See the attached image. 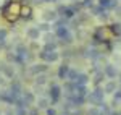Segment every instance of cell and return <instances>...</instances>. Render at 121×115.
Instances as JSON below:
<instances>
[{
	"label": "cell",
	"mask_w": 121,
	"mask_h": 115,
	"mask_svg": "<svg viewBox=\"0 0 121 115\" xmlns=\"http://www.w3.org/2000/svg\"><path fill=\"white\" fill-rule=\"evenodd\" d=\"M82 7L84 8H92L94 7V0H82Z\"/></svg>",
	"instance_id": "cell-32"
},
{
	"label": "cell",
	"mask_w": 121,
	"mask_h": 115,
	"mask_svg": "<svg viewBox=\"0 0 121 115\" xmlns=\"http://www.w3.org/2000/svg\"><path fill=\"white\" fill-rule=\"evenodd\" d=\"M0 83H3V79H2V76H0Z\"/></svg>",
	"instance_id": "cell-39"
},
{
	"label": "cell",
	"mask_w": 121,
	"mask_h": 115,
	"mask_svg": "<svg viewBox=\"0 0 121 115\" xmlns=\"http://www.w3.org/2000/svg\"><path fill=\"white\" fill-rule=\"evenodd\" d=\"M60 115H69V114H68V112H63V114H60Z\"/></svg>",
	"instance_id": "cell-38"
},
{
	"label": "cell",
	"mask_w": 121,
	"mask_h": 115,
	"mask_svg": "<svg viewBox=\"0 0 121 115\" xmlns=\"http://www.w3.org/2000/svg\"><path fill=\"white\" fill-rule=\"evenodd\" d=\"M10 92H11V96L15 97V99H18L19 96H21V84H19L18 81H15V83H11L10 84Z\"/></svg>",
	"instance_id": "cell-14"
},
{
	"label": "cell",
	"mask_w": 121,
	"mask_h": 115,
	"mask_svg": "<svg viewBox=\"0 0 121 115\" xmlns=\"http://www.w3.org/2000/svg\"><path fill=\"white\" fill-rule=\"evenodd\" d=\"M103 91H105V94H112L116 91V81L115 79H110L105 86H103Z\"/></svg>",
	"instance_id": "cell-19"
},
{
	"label": "cell",
	"mask_w": 121,
	"mask_h": 115,
	"mask_svg": "<svg viewBox=\"0 0 121 115\" xmlns=\"http://www.w3.org/2000/svg\"><path fill=\"white\" fill-rule=\"evenodd\" d=\"M105 73L103 71H97L95 75H94V78H92V81H94V86H100L103 83V79H105Z\"/></svg>",
	"instance_id": "cell-20"
},
{
	"label": "cell",
	"mask_w": 121,
	"mask_h": 115,
	"mask_svg": "<svg viewBox=\"0 0 121 115\" xmlns=\"http://www.w3.org/2000/svg\"><path fill=\"white\" fill-rule=\"evenodd\" d=\"M36 104H37V109L39 110H45V109H48V106H50V99H47V97H39V99H36Z\"/></svg>",
	"instance_id": "cell-17"
},
{
	"label": "cell",
	"mask_w": 121,
	"mask_h": 115,
	"mask_svg": "<svg viewBox=\"0 0 121 115\" xmlns=\"http://www.w3.org/2000/svg\"><path fill=\"white\" fill-rule=\"evenodd\" d=\"M19 16H21L23 19H31V18H32V11H31V8H29V7H26V8H21Z\"/></svg>",
	"instance_id": "cell-24"
},
{
	"label": "cell",
	"mask_w": 121,
	"mask_h": 115,
	"mask_svg": "<svg viewBox=\"0 0 121 115\" xmlns=\"http://www.w3.org/2000/svg\"><path fill=\"white\" fill-rule=\"evenodd\" d=\"M74 89H76V84L73 83V81H69V79H68V81L65 83V86H63L61 91H65L66 96H69V94H74Z\"/></svg>",
	"instance_id": "cell-18"
},
{
	"label": "cell",
	"mask_w": 121,
	"mask_h": 115,
	"mask_svg": "<svg viewBox=\"0 0 121 115\" xmlns=\"http://www.w3.org/2000/svg\"><path fill=\"white\" fill-rule=\"evenodd\" d=\"M0 11H2V15H3L7 19L13 21L15 18H18V16H19V13H21V5H19L18 2L7 0V2L0 7Z\"/></svg>",
	"instance_id": "cell-1"
},
{
	"label": "cell",
	"mask_w": 121,
	"mask_h": 115,
	"mask_svg": "<svg viewBox=\"0 0 121 115\" xmlns=\"http://www.w3.org/2000/svg\"><path fill=\"white\" fill-rule=\"evenodd\" d=\"M92 41H94V44H100V42H105V41H107V36H105V29H103V28L95 29V31H94V34H92Z\"/></svg>",
	"instance_id": "cell-8"
},
{
	"label": "cell",
	"mask_w": 121,
	"mask_h": 115,
	"mask_svg": "<svg viewBox=\"0 0 121 115\" xmlns=\"http://www.w3.org/2000/svg\"><path fill=\"white\" fill-rule=\"evenodd\" d=\"M110 31H112L113 34H116V36H121V23H115L110 26Z\"/></svg>",
	"instance_id": "cell-27"
},
{
	"label": "cell",
	"mask_w": 121,
	"mask_h": 115,
	"mask_svg": "<svg viewBox=\"0 0 121 115\" xmlns=\"http://www.w3.org/2000/svg\"><path fill=\"white\" fill-rule=\"evenodd\" d=\"M56 13H58L60 16L66 18V19H73L76 16V11L73 10L71 5H58V7H56Z\"/></svg>",
	"instance_id": "cell-4"
},
{
	"label": "cell",
	"mask_w": 121,
	"mask_h": 115,
	"mask_svg": "<svg viewBox=\"0 0 121 115\" xmlns=\"http://www.w3.org/2000/svg\"><path fill=\"white\" fill-rule=\"evenodd\" d=\"M39 58L42 60V62H45V63H53L56 62L58 58H60V54L56 52V50H40L39 52Z\"/></svg>",
	"instance_id": "cell-3"
},
{
	"label": "cell",
	"mask_w": 121,
	"mask_h": 115,
	"mask_svg": "<svg viewBox=\"0 0 121 115\" xmlns=\"http://www.w3.org/2000/svg\"><path fill=\"white\" fill-rule=\"evenodd\" d=\"M69 65L68 63H61L60 65V68H58V71H56V75H58V78L60 79H66V76H68V71H69Z\"/></svg>",
	"instance_id": "cell-15"
},
{
	"label": "cell",
	"mask_w": 121,
	"mask_h": 115,
	"mask_svg": "<svg viewBox=\"0 0 121 115\" xmlns=\"http://www.w3.org/2000/svg\"><path fill=\"white\" fill-rule=\"evenodd\" d=\"M120 2H121V0H120Z\"/></svg>",
	"instance_id": "cell-41"
},
{
	"label": "cell",
	"mask_w": 121,
	"mask_h": 115,
	"mask_svg": "<svg viewBox=\"0 0 121 115\" xmlns=\"http://www.w3.org/2000/svg\"><path fill=\"white\" fill-rule=\"evenodd\" d=\"M73 41H74V37H73V34L69 32L68 36H65V37L60 39V42H58V44H61V46H71V44H73Z\"/></svg>",
	"instance_id": "cell-23"
},
{
	"label": "cell",
	"mask_w": 121,
	"mask_h": 115,
	"mask_svg": "<svg viewBox=\"0 0 121 115\" xmlns=\"http://www.w3.org/2000/svg\"><path fill=\"white\" fill-rule=\"evenodd\" d=\"M48 97H50L52 104H56L60 101V97H61V87L58 86V84H55V83H52L50 89H48Z\"/></svg>",
	"instance_id": "cell-5"
},
{
	"label": "cell",
	"mask_w": 121,
	"mask_h": 115,
	"mask_svg": "<svg viewBox=\"0 0 121 115\" xmlns=\"http://www.w3.org/2000/svg\"><path fill=\"white\" fill-rule=\"evenodd\" d=\"M78 70L76 68H69V71H68V76H66V79H69V81H73L74 83V79H76V76H78Z\"/></svg>",
	"instance_id": "cell-28"
},
{
	"label": "cell",
	"mask_w": 121,
	"mask_h": 115,
	"mask_svg": "<svg viewBox=\"0 0 121 115\" xmlns=\"http://www.w3.org/2000/svg\"><path fill=\"white\" fill-rule=\"evenodd\" d=\"M118 76H120V81H121V73H120V75H118Z\"/></svg>",
	"instance_id": "cell-40"
},
{
	"label": "cell",
	"mask_w": 121,
	"mask_h": 115,
	"mask_svg": "<svg viewBox=\"0 0 121 115\" xmlns=\"http://www.w3.org/2000/svg\"><path fill=\"white\" fill-rule=\"evenodd\" d=\"M21 99L24 101V106H32L36 102V96L31 91H23L21 92Z\"/></svg>",
	"instance_id": "cell-12"
},
{
	"label": "cell",
	"mask_w": 121,
	"mask_h": 115,
	"mask_svg": "<svg viewBox=\"0 0 121 115\" xmlns=\"http://www.w3.org/2000/svg\"><path fill=\"white\" fill-rule=\"evenodd\" d=\"M36 86H44L47 83V75L45 73H40V75H36Z\"/></svg>",
	"instance_id": "cell-22"
},
{
	"label": "cell",
	"mask_w": 121,
	"mask_h": 115,
	"mask_svg": "<svg viewBox=\"0 0 121 115\" xmlns=\"http://www.w3.org/2000/svg\"><path fill=\"white\" fill-rule=\"evenodd\" d=\"M69 115H82L81 112H74V114H69Z\"/></svg>",
	"instance_id": "cell-37"
},
{
	"label": "cell",
	"mask_w": 121,
	"mask_h": 115,
	"mask_svg": "<svg viewBox=\"0 0 121 115\" xmlns=\"http://www.w3.org/2000/svg\"><path fill=\"white\" fill-rule=\"evenodd\" d=\"M16 115H28L26 107H16Z\"/></svg>",
	"instance_id": "cell-33"
},
{
	"label": "cell",
	"mask_w": 121,
	"mask_h": 115,
	"mask_svg": "<svg viewBox=\"0 0 121 115\" xmlns=\"http://www.w3.org/2000/svg\"><path fill=\"white\" fill-rule=\"evenodd\" d=\"M28 115H40V110H39L37 107H32V109L28 112Z\"/></svg>",
	"instance_id": "cell-34"
},
{
	"label": "cell",
	"mask_w": 121,
	"mask_h": 115,
	"mask_svg": "<svg viewBox=\"0 0 121 115\" xmlns=\"http://www.w3.org/2000/svg\"><path fill=\"white\" fill-rule=\"evenodd\" d=\"M48 71V63H36L29 68V73L31 75H40V73H47Z\"/></svg>",
	"instance_id": "cell-6"
},
{
	"label": "cell",
	"mask_w": 121,
	"mask_h": 115,
	"mask_svg": "<svg viewBox=\"0 0 121 115\" xmlns=\"http://www.w3.org/2000/svg\"><path fill=\"white\" fill-rule=\"evenodd\" d=\"M42 18H44V21H48V23H55L56 19L60 18V15L56 13V10H45V11L42 13Z\"/></svg>",
	"instance_id": "cell-9"
},
{
	"label": "cell",
	"mask_w": 121,
	"mask_h": 115,
	"mask_svg": "<svg viewBox=\"0 0 121 115\" xmlns=\"http://www.w3.org/2000/svg\"><path fill=\"white\" fill-rule=\"evenodd\" d=\"M0 71H2L7 78L15 76V68H13V65H8V63H3V65L0 67Z\"/></svg>",
	"instance_id": "cell-13"
},
{
	"label": "cell",
	"mask_w": 121,
	"mask_h": 115,
	"mask_svg": "<svg viewBox=\"0 0 121 115\" xmlns=\"http://www.w3.org/2000/svg\"><path fill=\"white\" fill-rule=\"evenodd\" d=\"M99 5L105 10H112V0H99Z\"/></svg>",
	"instance_id": "cell-29"
},
{
	"label": "cell",
	"mask_w": 121,
	"mask_h": 115,
	"mask_svg": "<svg viewBox=\"0 0 121 115\" xmlns=\"http://www.w3.org/2000/svg\"><path fill=\"white\" fill-rule=\"evenodd\" d=\"M92 11H94V15H95L97 18H100L102 21H107L108 16H110V15H108V10H105L103 7H100V5H99V7H92Z\"/></svg>",
	"instance_id": "cell-10"
},
{
	"label": "cell",
	"mask_w": 121,
	"mask_h": 115,
	"mask_svg": "<svg viewBox=\"0 0 121 115\" xmlns=\"http://www.w3.org/2000/svg\"><path fill=\"white\" fill-rule=\"evenodd\" d=\"M0 101H2V102H7V104H15L16 99L11 96L10 91H2V92H0Z\"/></svg>",
	"instance_id": "cell-16"
},
{
	"label": "cell",
	"mask_w": 121,
	"mask_h": 115,
	"mask_svg": "<svg viewBox=\"0 0 121 115\" xmlns=\"http://www.w3.org/2000/svg\"><path fill=\"white\" fill-rule=\"evenodd\" d=\"M86 115H100V110H99L97 107H92V109L87 110V114H86Z\"/></svg>",
	"instance_id": "cell-31"
},
{
	"label": "cell",
	"mask_w": 121,
	"mask_h": 115,
	"mask_svg": "<svg viewBox=\"0 0 121 115\" xmlns=\"http://www.w3.org/2000/svg\"><path fill=\"white\" fill-rule=\"evenodd\" d=\"M103 73H105V76L108 78V79H115V78L120 75V73H118V70H116V67L112 65V63H108V65H105V67H103Z\"/></svg>",
	"instance_id": "cell-7"
},
{
	"label": "cell",
	"mask_w": 121,
	"mask_h": 115,
	"mask_svg": "<svg viewBox=\"0 0 121 115\" xmlns=\"http://www.w3.org/2000/svg\"><path fill=\"white\" fill-rule=\"evenodd\" d=\"M37 28L40 29V32H48L50 29H52V23H48V21H44V23H39Z\"/></svg>",
	"instance_id": "cell-25"
},
{
	"label": "cell",
	"mask_w": 121,
	"mask_h": 115,
	"mask_svg": "<svg viewBox=\"0 0 121 115\" xmlns=\"http://www.w3.org/2000/svg\"><path fill=\"white\" fill-rule=\"evenodd\" d=\"M36 5H40V3H47V0H32Z\"/></svg>",
	"instance_id": "cell-36"
},
{
	"label": "cell",
	"mask_w": 121,
	"mask_h": 115,
	"mask_svg": "<svg viewBox=\"0 0 121 115\" xmlns=\"http://www.w3.org/2000/svg\"><path fill=\"white\" fill-rule=\"evenodd\" d=\"M74 83L76 84H87V83H89V76H87L86 73H78Z\"/></svg>",
	"instance_id": "cell-21"
},
{
	"label": "cell",
	"mask_w": 121,
	"mask_h": 115,
	"mask_svg": "<svg viewBox=\"0 0 121 115\" xmlns=\"http://www.w3.org/2000/svg\"><path fill=\"white\" fill-rule=\"evenodd\" d=\"M103 97H105V91L100 89L99 86H95V89L87 96V101H89L91 104H94V106H100L103 102Z\"/></svg>",
	"instance_id": "cell-2"
},
{
	"label": "cell",
	"mask_w": 121,
	"mask_h": 115,
	"mask_svg": "<svg viewBox=\"0 0 121 115\" xmlns=\"http://www.w3.org/2000/svg\"><path fill=\"white\" fill-rule=\"evenodd\" d=\"M113 101H115V102H120L121 101V89H116V91L113 92Z\"/></svg>",
	"instance_id": "cell-30"
},
{
	"label": "cell",
	"mask_w": 121,
	"mask_h": 115,
	"mask_svg": "<svg viewBox=\"0 0 121 115\" xmlns=\"http://www.w3.org/2000/svg\"><path fill=\"white\" fill-rule=\"evenodd\" d=\"M45 112H47V115H58L55 109H50V107H48V109H45Z\"/></svg>",
	"instance_id": "cell-35"
},
{
	"label": "cell",
	"mask_w": 121,
	"mask_h": 115,
	"mask_svg": "<svg viewBox=\"0 0 121 115\" xmlns=\"http://www.w3.org/2000/svg\"><path fill=\"white\" fill-rule=\"evenodd\" d=\"M44 50H56L58 49V41H52V42H45L44 44Z\"/></svg>",
	"instance_id": "cell-26"
},
{
	"label": "cell",
	"mask_w": 121,
	"mask_h": 115,
	"mask_svg": "<svg viewBox=\"0 0 121 115\" xmlns=\"http://www.w3.org/2000/svg\"><path fill=\"white\" fill-rule=\"evenodd\" d=\"M40 29L37 28V26H32V28H28L26 29V37L29 39V41H37L39 37H40Z\"/></svg>",
	"instance_id": "cell-11"
}]
</instances>
